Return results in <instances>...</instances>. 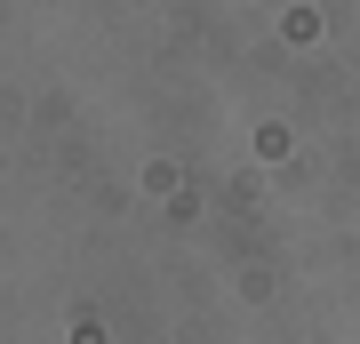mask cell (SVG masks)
Returning <instances> with one entry per match:
<instances>
[]
</instances>
